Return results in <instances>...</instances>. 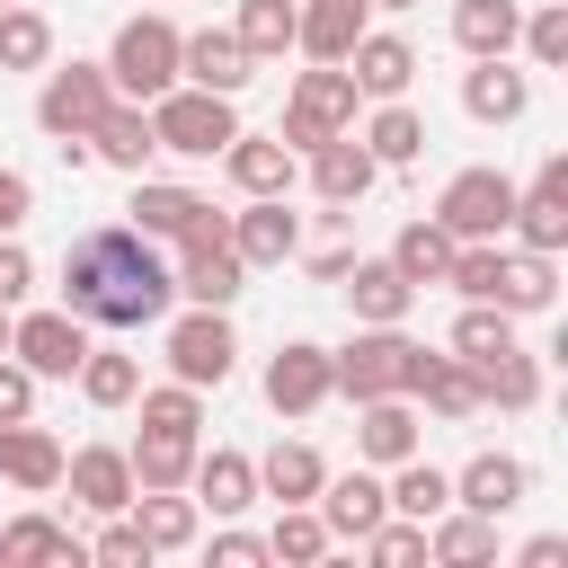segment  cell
<instances>
[{
	"instance_id": "cell-1",
	"label": "cell",
	"mask_w": 568,
	"mask_h": 568,
	"mask_svg": "<svg viewBox=\"0 0 568 568\" xmlns=\"http://www.w3.org/2000/svg\"><path fill=\"white\" fill-rule=\"evenodd\" d=\"M169 302L178 275L133 222H98L62 248V311H80L89 328H160Z\"/></svg>"
},
{
	"instance_id": "cell-2",
	"label": "cell",
	"mask_w": 568,
	"mask_h": 568,
	"mask_svg": "<svg viewBox=\"0 0 568 568\" xmlns=\"http://www.w3.org/2000/svg\"><path fill=\"white\" fill-rule=\"evenodd\" d=\"M426 364H435V355H426L417 337H399V328H355V337L328 355V373H337L346 399H408Z\"/></svg>"
},
{
	"instance_id": "cell-3",
	"label": "cell",
	"mask_w": 568,
	"mask_h": 568,
	"mask_svg": "<svg viewBox=\"0 0 568 568\" xmlns=\"http://www.w3.org/2000/svg\"><path fill=\"white\" fill-rule=\"evenodd\" d=\"M106 80H115V98H160V89H178V27L169 18H124L115 27V44H106Z\"/></svg>"
},
{
	"instance_id": "cell-4",
	"label": "cell",
	"mask_w": 568,
	"mask_h": 568,
	"mask_svg": "<svg viewBox=\"0 0 568 568\" xmlns=\"http://www.w3.org/2000/svg\"><path fill=\"white\" fill-rule=\"evenodd\" d=\"M355 71L346 62H320V71H302L293 80V98H284V151H311V142H328V133H355Z\"/></svg>"
},
{
	"instance_id": "cell-5",
	"label": "cell",
	"mask_w": 568,
	"mask_h": 568,
	"mask_svg": "<svg viewBox=\"0 0 568 568\" xmlns=\"http://www.w3.org/2000/svg\"><path fill=\"white\" fill-rule=\"evenodd\" d=\"M151 133H160V151H178V160H213V151L240 133V115H231V98L178 80V89L151 98Z\"/></svg>"
},
{
	"instance_id": "cell-6",
	"label": "cell",
	"mask_w": 568,
	"mask_h": 568,
	"mask_svg": "<svg viewBox=\"0 0 568 568\" xmlns=\"http://www.w3.org/2000/svg\"><path fill=\"white\" fill-rule=\"evenodd\" d=\"M115 106V80H106V62H62V71H44V89H36V124L53 133V142H89V124Z\"/></svg>"
},
{
	"instance_id": "cell-7",
	"label": "cell",
	"mask_w": 568,
	"mask_h": 568,
	"mask_svg": "<svg viewBox=\"0 0 568 568\" xmlns=\"http://www.w3.org/2000/svg\"><path fill=\"white\" fill-rule=\"evenodd\" d=\"M506 213H515V178L506 169H453L444 195H435V222L453 240H506Z\"/></svg>"
},
{
	"instance_id": "cell-8",
	"label": "cell",
	"mask_w": 568,
	"mask_h": 568,
	"mask_svg": "<svg viewBox=\"0 0 568 568\" xmlns=\"http://www.w3.org/2000/svg\"><path fill=\"white\" fill-rule=\"evenodd\" d=\"M9 355L36 382H71L80 355H89V320L80 311H9Z\"/></svg>"
},
{
	"instance_id": "cell-9",
	"label": "cell",
	"mask_w": 568,
	"mask_h": 568,
	"mask_svg": "<svg viewBox=\"0 0 568 568\" xmlns=\"http://www.w3.org/2000/svg\"><path fill=\"white\" fill-rule=\"evenodd\" d=\"M231 364H240L231 320H222V311H204V302H186V320H169V373H178V382H195V390H222V382H231Z\"/></svg>"
},
{
	"instance_id": "cell-10",
	"label": "cell",
	"mask_w": 568,
	"mask_h": 568,
	"mask_svg": "<svg viewBox=\"0 0 568 568\" xmlns=\"http://www.w3.org/2000/svg\"><path fill=\"white\" fill-rule=\"evenodd\" d=\"M328 399H337L328 346H311V337H284V346L266 355V408H275V417H311V408H328Z\"/></svg>"
},
{
	"instance_id": "cell-11",
	"label": "cell",
	"mask_w": 568,
	"mask_h": 568,
	"mask_svg": "<svg viewBox=\"0 0 568 568\" xmlns=\"http://www.w3.org/2000/svg\"><path fill=\"white\" fill-rule=\"evenodd\" d=\"M506 231H515V248H541V257H559V248H568V160H541V178H532V186H515Z\"/></svg>"
},
{
	"instance_id": "cell-12",
	"label": "cell",
	"mask_w": 568,
	"mask_h": 568,
	"mask_svg": "<svg viewBox=\"0 0 568 568\" xmlns=\"http://www.w3.org/2000/svg\"><path fill=\"white\" fill-rule=\"evenodd\" d=\"M169 275H178V302H204V311H231V302H240V284H248V266H240L231 231H222V240H186Z\"/></svg>"
},
{
	"instance_id": "cell-13",
	"label": "cell",
	"mask_w": 568,
	"mask_h": 568,
	"mask_svg": "<svg viewBox=\"0 0 568 568\" xmlns=\"http://www.w3.org/2000/svg\"><path fill=\"white\" fill-rule=\"evenodd\" d=\"M0 479L27 497H53L62 488V435L36 417H0Z\"/></svg>"
},
{
	"instance_id": "cell-14",
	"label": "cell",
	"mask_w": 568,
	"mask_h": 568,
	"mask_svg": "<svg viewBox=\"0 0 568 568\" xmlns=\"http://www.w3.org/2000/svg\"><path fill=\"white\" fill-rule=\"evenodd\" d=\"M248 44L231 36V27H204V36H178V80L186 89H213V98H240L248 89Z\"/></svg>"
},
{
	"instance_id": "cell-15",
	"label": "cell",
	"mask_w": 568,
	"mask_h": 568,
	"mask_svg": "<svg viewBox=\"0 0 568 568\" xmlns=\"http://www.w3.org/2000/svg\"><path fill=\"white\" fill-rule=\"evenodd\" d=\"M524 106H532V80H524L506 53H479V62L462 71V115H470V124H524Z\"/></svg>"
},
{
	"instance_id": "cell-16",
	"label": "cell",
	"mask_w": 568,
	"mask_h": 568,
	"mask_svg": "<svg viewBox=\"0 0 568 568\" xmlns=\"http://www.w3.org/2000/svg\"><path fill=\"white\" fill-rule=\"evenodd\" d=\"M213 160L231 169L240 195H293V178H302V160L284 151V133H231Z\"/></svg>"
},
{
	"instance_id": "cell-17",
	"label": "cell",
	"mask_w": 568,
	"mask_h": 568,
	"mask_svg": "<svg viewBox=\"0 0 568 568\" xmlns=\"http://www.w3.org/2000/svg\"><path fill=\"white\" fill-rule=\"evenodd\" d=\"M302 160H311V195H320V204H364L373 178H382V160H373L355 133H328V142H311Z\"/></svg>"
},
{
	"instance_id": "cell-18",
	"label": "cell",
	"mask_w": 568,
	"mask_h": 568,
	"mask_svg": "<svg viewBox=\"0 0 568 568\" xmlns=\"http://www.w3.org/2000/svg\"><path fill=\"white\" fill-rule=\"evenodd\" d=\"M231 248L240 266H284L302 257V213H284V195H248V213H231Z\"/></svg>"
},
{
	"instance_id": "cell-19",
	"label": "cell",
	"mask_w": 568,
	"mask_h": 568,
	"mask_svg": "<svg viewBox=\"0 0 568 568\" xmlns=\"http://www.w3.org/2000/svg\"><path fill=\"white\" fill-rule=\"evenodd\" d=\"M337 284H346V311H355V328H399V320H408V302H417V284H408L390 257H355Z\"/></svg>"
},
{
	"instance_id": "cell-20",
	"label": "cell",
	"mask_w": 568,
	"mask_h": 568,
	"mask_svg": "<svg viewBox=\"0 0 568 568\" xmlns=\"http://www.w3.org/2000/svg\"><path fill=\"white\" fill-rule=\"evenodd\" d=\"M62 488H71L89 515H124V506H133V462H124L115 444H80V453H62Z\"/></svg>"
},
{
	"instance_id": "cell-21",
	"label": "cell",
	"mask_w": 568,
	"mask_h": 568,
	"mask_svg": "<svg viewBox=\"0 0 568 568\" xmlns=\"http://www.w3.org/2000/svg\"><path fill=\"white\" fill-rule=\"evenodd\" d=\"M320 524H328V541H364L382 515H390V497H382V479L373 470H337V479H320Z\"/></svg>"
},
{
	"instance_id": "cell-22",
	"label": "cell",
	"mask_w": 568,
	"mask_h": 568,
	"mask_svg": "<svg viewBox=\"0 0 568 568\" xmlns=\"http://www.w3.org/2000/svg\"><path fill=\"white\" fill-rule=\"evenodd\" d=\"M89 151H98L106 169L142 178V169H151V151H160V133H151V106H142V98H115V106L89 124Z\"/></svg>"
},
{
	"instance_id": "cell-23",
	"label": "cell",
	"mask_w": 568,
	"mask_h": 568,
	"mask_svg": "<svg viewBox=\"0 0 568 568\" xmlns=\"http://www.w3.org/2000/svg\"><path fill=\"white\" fill-rule=\"evenodd\" d=\"M124 515H133L142 550L160 559V550H195V515H204V506H195L186 488H133V506H124Z\"/></svg>"
},
{
	"instance_id": "cell-24",
	"label": "cell",
	"mask_w": 568,
	"mask_h": 568,
	"mask_svg": "<svg viewBox=\"0 0 568 568\" xmlns=\"http://www.w3.org/2000/svg\"><path fill=\"white\" fill-rule=\"evenodd\" d=\"M364 0H293V44L311 53V62H346V44L364 36Z\"/></svg>"
},
{
	"instance_id": "cell-25",
	"label": "cell",
	"mask_w": 568,
	"mask_h": 568,
	"mask_svg": "<svg viewBox=\"0 0 568 568\" xmlns=\"http://www.w3.org/2000/svg\"><path fill=\"white\" fill-rule=\"evenodd\" d=\"M346 71H355V89L364 98H408V80H417V53H408V36H355L346 44Z\"/></svg>"
},
{
	"instance_id": "cell-26",
	"label": "cell",
	"mask_w": 568,
	"mask_h": 568,
	"mask_svg": "<svg viewBox=\"0 0 568 568\" xmlns=\"http://www.w3.org/2000/svg\"><path fill=\"white\" fill-rule=\"evenodd\" d=\"M355 453H364L373 470L408 462V453H417V408H408V399H355Z\"/></svg>"
},
{
	"instance_id": "cell-27",
	"label": "cell",
	"mask_w": 568,
	"mask_h": 568,
	"mask_svg": "<svg viewBox=\"0 0 568 568\" xmlns=\"http://www.w3.org/2000/svg\"><path fill=\"white\" fill-rule=\"evenodd\" d=\"M195 506H213V515H248L257 506V462L248 453H231V444H213V453H195Z\"/></svg>"
},
{
	"instance_id": "cell-28",
	"label": "cell",
	"mask_w": 568,
	"mask_h": 568,
	"mask_svg": "<svg viewBox=\"0 0 568 568\" xmlns=\"http://www.w3.org/2000/svg\"><path fill=\"white\" fill-rule=\"evenodd\" d=\"M524 488H532V470H524L515 453H479V462L453 479V506H470V515H515Z\"/></svg>"
},
{
	"instance_id": "cell-29",
	"label": "cell",
	"mask_w": 568,
	"mask_h": 568,
	"mask_svg": "<svg viewBox=\"0 0 568 568\" xmlns=\"http://www.w3.org/2000/svg\"><path fill=\"white\" fill-rule=\"evenodd\" d=\"M550 257L541 248H497V284H488V302L497 311H515V320H532V311H550Z\"/></svg>"
},
{
	"instance_id": "cell-30",
	"label": "cell",
	"mask_w": 568,
	"mask_h": 568,
	"mask_svg": "<svg viewBox=\"0 0 568 568\" xmlns=\"http://www.w3.org/2000/svg\"><path fill=\"white\" fill-rule=\"evenodd\" d=\"M320 479H328V462L293 435V444H275V453H257V497H275V506H311L320 497Z\"/></svg>"
},
{
	"instance_id": "cell-31",
	"label": "cell",
	"mask_w": 568,
	"mask_h": 568,
	"mask_svg": "<svg viewBox=\"0 0 568 568\" xmlns=\"http://www.w3.org/2000/svg\"><path fill=\"white\" fill-rule=\"evenodd\" d=\"M0 559H9V568H80L89 550L71 541V524H53V515H18V524L0 532Z\"/></svg>"
},
{
	"instance_id": "cell-32",
	"label": "cell",
	"mask_w": 568,
	"mask_h": 568,
	"mask_svg": "<svg viewBox=\"0 0 568 568\" xmlns=\"http://www.w3.org/2000/svg\"><path fill=\"white\" fill-rule=\"evenodd\" d=\"M524 36V0H453V44L479 62V53H515Z\"/></svg>"
},
{
	"instance_id": "cell-33",
	"label": "cell",
	"mask_w": 568,
	"mask_h": 568,
	"mask_svg": "<svg viewBox=\"0 0 568 568\" xmlns=\"http://www.w3.org/2000/svg\"><path fill=\"white\" fill-rule=\"evenodd\" d=\"M355 142H364V151H373L382 169H408V160L426 151V115H417L408 98H382V106H373V124H364Z\"/></svg>"
},
{
	"instance_id": "cell-34",
	"label": "cell",
	"mask_w": 568,
	"mask_h": 568,
	"mask_svg": "<svg viewBox=\"0 0 568 568\" xmlns=\"http://www.w3.org/2000/svg\"><path fill=\"white\" fill-rule=\"evenodd\" d=\"M426 559H444V568H479V559H497V515H435L426 524Z\"/></svg>"
},
{
	"instance_id": "cell-35",
	"label": "cell",
	"mask_w": 568,
	"mask_h": 568,
	"mask_svg": "<svg viewBox=\"0 0 568 568\" xmlns=\"http://www.w3.org/2000/svg\"><path fill=\"white\" fill-rule=\"evenodd\" d=\"M124 213H133V231H142V240H178V231L204 213V195H195V186H160V178H142Z\"/></svg>"
},
{
	"instance_id": "cell-36",
	"label": "cell",
	"mask_w": 568,
	"mask_h": 568,
	"mask_svg": "<svg viewBox=\"0 0 568 568\" xmlns=\"http://www.w3.org/2000/svg\"><path fill=\"white\" fill-rule=\"evenodd\" d=\"M195 453H204L195 435H151V426H142V444H133L124 462H133V488H186V479H195Z\"/></svg>"
},
{
	"instance_id": "cell-37",
	"label": "cell",
	"mask_w": 568,
	"mask_h": 568,
	"mask_svg": "<svg viewBox=\"0 0 568 568\" xmlns=\"http://www.w3.org/2000/svg\"><path fill=\"white\" fill-rule=\"evenodd\" d=\"M390 266H399L417 293H426V284H444V266H453V231H444L435 213H426V222H408V231L390 240Z\"/></svg>"
},
{
	"instance_id": "cell-38",
	"label": "cell",
	"mask_w": 568,
	"mask_h": 568,
	"mask_svg": "<svg viewBox=\"0 0 568 568\" xmlns=\"http://www.w3.org/2000/svg\"><path fill=\"white\" fill-rule=\"evenodd\" d=\"M532 399H541V355L506 346L479 364V408H532Z\"/></svg>"
},
{
	"instance_id": "cell-39",
	"label": "cell",
	"mask_w": 568,
	"mask_h": 568,
	"mask_svg": "<svg viewBox=\"0 0 568 568\" xmlns=\"http://www.w3.org/2000/svg\"><path fill=\"white\" fill-rule=\"evenodd\" d=\"M408 399H426L435 417H479V364H462V355H435L426 373H417V390Z\"/></svg>"
},
{
	"instance_id": "cell-40",
	"label": "cell",
	"mask_w": 568,
	"mask_h": 568,
	"mask_svg": "<svg viewBox=\"0 0 568 568\" xmlns=\"http://www.w3.org/2000/svg\"><path fill=\"white\" fill-rule=\"evenodd\" d=\"M390 470H399V479L382 488V497H390V515H408V524H435V515L453 506V479H444L435 462H417V453H408V462H390Z\"/></svg>"
},
{
	"instance_id": "cell-41",
	"label": "cell",
	"mask_w": 568,
	"mask_h": 568,
	"mask_svg": "<svg viewBox=\"0 0 568 568\" xmlns=\"http://www.w3.org/2000/svg\"><path fill=\"white\" fill-rule=\"evenodd\" d=\"M53 62V18L0 0V71H44Z\"/></svg>"
},
{
	"instance_id": "cell-42",
	"label": "cell",
	"mask_w": 568,
	"mask_h": 568,
	"mask_svg": "<svg viewBox=\"0 0 568 568\" xmlns=\"http://www.w3.org/2000/svg\"><path fill=\"white\" fill-rule=\"evenodd\" d=\"M71 382H80V399H89V408H133V390H142V364H133V355H115V346H106V355L89 346Z\"/></svg>"
},
{
	"instance_id": "cell-43",
	"label": "cell",
	"mask_w": 568,
	"mask_h": 568,
	"mask_svg": "<svg viewBox=\"0 0 568 568\" xmlns=\"http://www.w3.org/2000/svg\"><path fill=\"white\" fill-rule=\"evenodd\" d=\"M515 346V311H497V302H462V320H453V355L462 364H488V355H506Z\"/></svg>"
},
{
	"instance_id": "cell-44",
	"label": "cell",
	"mask_w": 568,
	"mask_h": 568,
	"mask_svg": "<svg viewBox=\"0 0 568 568\" xmlns=\"http://www.w3.org/2000/svg\"><path fill=\"white\" fill-rule=\"evenodd\" d=\"M142 399V426L151 435H195L204 426V390L195 382H160V390H133Z\"/></svg>"
},
{
	"instance_id": "cell-45",
	"label": "cell",
	"mask_w": 568,
	"mask_h": 568,
	"mask_svg": "<svg viewBox=\"0 0 568 568\" xmlns=\"http://www.w3.org/2000/svg\"><path fill=\"white\" fill-rule=\"evenodd\" d=\"M231 36L248 44V62H266V53H284V44H293V0H240V18H231Z\"/></svg>"
},
{
	"instance_id": "cell-46",
	"label": "cell",
	"mask_w": 568,
	"mask_h": 568,
	"mask_svg": "<svg viewBox=\"0 0 568 568\" xmlns=\"http://www.w3.org/2000/svg\"><path fill=\"white\" fill-rule=\"evenodd\" d=\"M328 550V524H320V506H284L275 515V532H266V559H293V568H311Z\"/></svg>"
},
{
	"instance_id": "cell-47",
	"label": "cell",
	"mask_w": 568,
	"mask_h": 568,
	"mask_svg": "<svg viewBox=\"0 0 568 568\" xmlns=\"http://www.w3.org/2000/svg\"><path fill=\"white\" fill-rule=\"evenodd\" d=\"M515 44H524V53L541 62V71H559V62H568V9H559V0H550V9H532Z\"/></svg>"
},
{
	"instance_id": "cell-48",
	"label": "cell",
	"mask_w": 568,
	"mask_h": 568,
	"mask_svg": "<svg viewBox=\"0 0 568 568\" xmlns=\"http://www.w3.org/2000/svg\"><path fill=\"white\" fill-rule=\"evenodd\" d=\"M364 550H373L382 568H408V559H426V524H408V515H382V524L364 532Z\"/></svg>"
},
{
	"instance_id": "cell-49",
	"label": "cell",
	"mask_w": 568,
	"mask_h": 568,
	"mask_svg": "<svg viewBox=\"0 0 568 568\" xmlns=\"http://www.w3.org/2000/svg\"><path fill=\"white\" fill-rule=\"evenodd\" d=\"M89 559H98V568H151V550H142V532H133V515H124V524H106V532L89 541Z\"/></svg>"
},
{
	"instance_id": "cell-50",
	"label": "cell",
	"mask_w": 568,
	"mask_h": 568,
	"mask_svg": "<svg viewBox=\"0 0 568 568\" xmlns=\"http://www.w3.org/2000/svg\"><path fill=\"white\" fill-rule=\"evenodd\" d=\"M27 284H36V257L0 231V311H18V302H27Z\"/></svg>"
},
{
	"instance_id": "cell-51",
	"label": "cell",
	"mask_w": 568,
	"mask_h": 568,
	"mask_svg": "<svg viewBox=\"0 0 568 568\" xmlns=\"http://www.w3.org/2000/svg\"><path fill=\"white\" fill-rule=\"evenodd\" d=\"M0 417H36V373L18 355H0Z\"/></svg>"
},
{
	"instance_id": "cell-52",
	"label": "cell",
	"mask_w": 568,
	"mask_h": 568,
	"mask_svg": "<svg viewBox=\"0 0 568 568\" xmlns=\"http://www.w3.org/2000/svg\"><path fill=\"white\" fill-rule=\"evenodd\" d=\"M257 559H266L257 532H213V568H257Z\"/></svg>"
},
{
	"instance_id": "cell-53",
	"label": "cell",
	"mask_w": 568,
	"mask_h": 568,
	"mask_svg": "<svg viewBox=\"0 0 568 568\" xmlns=\"http://www.w3.org/2000/svg\"><path fill=\"white\" fill-rule=\"evenodd\" d=\"M27 213H36V186H27L18 169H0V231H18Z\"/></svg>"
},
{
	"instance_id": "cell-54",
	"label": "cell",
	"mask_w": 568,
	"mask_h": 568,
	"mask_svg": "<svg viewBox=\"0 0 568 568\" xmlns=\"http://www.w3.org/2000/svg\"><path fill=\"white\" fill-rule=\"evenodd\" d=\"M559 559H568L559 532H532V541H524V568H559Z\"/></svg>"
},
{
	"instance_id": "cell-55",
	"label": "cell",
	"mask_w": 568,
	"mask_h": 568,
	"mask_svg": "<svg viewBox=\"0 0 568 568\" xmlns=\"http://www.w3.org/2000/svg\"><path fill=\"white\" fill-rule=\"evenodd\" d=\"M346 266H355V248H311V275H320V284H337Z\"/></svg>"
},
{
	"instance_id": "cell-56",
	"label": "cell",
	"mask_w": 568,
	"mask_h": 568,
	"mask_svg": "<svg viewBox=\"0 0 568 568\" xmlns=\"http://www.w3.org/2000/svg\"><path fill=\"white\" fill-rule=\"evenodd\" d=\"M364 9H417V0H364Z\"/></svg>"
},
{
	"instance_id": "cell-57",
	"label": "cell",
	"mask_w": 568,
	"mask_h": 568,
	"mask_svg": "<svg viewBox=\"0 0 568 568\" xmlns=\"http://www.w3.org/2000/svg\"><path fill=\"white\" fill-rule=\"evenodd\" d=\"M0 355H9V311H0Z\"/></svg>"
}]
</instances>
